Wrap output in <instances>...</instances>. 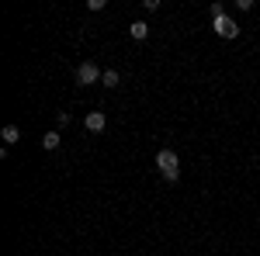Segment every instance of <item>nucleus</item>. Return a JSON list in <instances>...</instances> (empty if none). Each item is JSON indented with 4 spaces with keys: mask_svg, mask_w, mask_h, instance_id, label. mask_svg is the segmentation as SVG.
Masks as SVG:
<instances>
[{
    "mask_svg": "<svg viewBox=\"0 0 260 256\" xmlns=\"http://www.w3.org/2000/svg\"><path fill=\"white\" fill-rule=\"evenodd\" d=\"M236 11H243V14L253 11V0H236Z\"/></svg>",
    "mask_w": 260,
    "mask_h": 256,
    "instance_id": "nucleus-10",
    "label": "nucleus"
},
{
    "mask_svg": "<svg viewBox=\"0 0 260 256\" xmlns=\"http://www.w3.org/2000/svg\"><path fill=\"white\" fill-rule=\"evenodd\" d=\"M215 18H225V4H212V21Z\"/></svg>",
    "mask_w": 260,
    "mask_h": 256,
    "instance_id": "nucleus-9",
    "label": "nucleus"
},
{
    "mask_svg": "<svg viewBox=\"0 0 260 256\" xmlns=\"http://www.w3.org/2000/svg\"><path fill=\"white\" fill-rule=\"evenodd\" d=\"M104 4H108V0H87V7H90V11H104Z\"/></svg>",
    "mask_w": 260,
    "mask_h": 256,
    "instance_id": "nucleus-12",
    "label": "nucleus"
},
{
    "mask_svg": "<svg viewBox=\"0 0 260 256\" xmlns=\"http://www.w3.org/2000/svg\"><path fill=\"white\" fill-rule=\"evenodd\" d=\"M83 128H87V132H94V135L104 132V128H108V115H104V111H90V115L83 118Z\"/></svg>",
    "mask_w": 260,
    "mask_h": 256,
    "instance_id": "nucleus-4",
    "label": "nucleus"
},
{
    "mask_svg": "<svg viewBox=\"0 0 260 256\" xmlns=\"http://www.w3.org/2000/svg\"><path fill=\"white\" fill-rule=\"evenodd\" d=\"M0 138H4V145H14V142H21V128L18 125H4Z\"/></svg>",
    "mask_w": 260,
    "mask_h": 256,
    "instance_id": "nucleus-7",
    "label": "nucleus"
},
{
    "mask_svg": "<svg viewBox=\"0 0 260 256\" xmlns=\"http://www.w3.org/2000/svg\"><path fill=\"white\" fill-rule=\"evenodd\" d=\"M101 83H104V87H108V90H115V87H118V83H121L118 69H104V77H101Z\"/></svg>",
    "mask_w": 260,
    "mask_h": 256,
    "instance_id": "nucleus-8",
    "label": "nucleus"
},
{
    "mask_svg": "<svg viewBox=\"0 0 260 256\" xmlns=\"http://www.w3.org/2000/svg\"><path fill=\"white\" fill-rule=\"evenodd\" d=\"M128 35H132L136 42L149 39V24H146V21H132V24H128Z\"/></svg>",
    "mask_w": 260,
    "mask_h": 256,
    "instance_id": "nucleus-5",
    "label": "nucleus"
},
{
    "mask_svg": "<svg viewBox=\"0 0 260 256\" xmlns=\"http://www.w3.org/2000/svg\"><path fill=\"white\" fill-rule=\"evenodd\" d=\"M212 28H215L219 39H240V24L229 18V14H225V18H215V21H212Z\"/></svg>",
    "mask_w": 260,
    "mask_h": 256,
    "instance_id": "nucleus-3",
    "label": "nucleus"
},
{
    "mask_svg": "<svg viewBox=\"0 0 260 256\" xmlns=\"http://www.w3.org/2000/svg\"><path fill=\"white\" fill-rule=\"evenodd\" d=\"M59 142H62L59 132H45V135H42V149H45V153H56V149H59Z\"/></svg>",
    "mask_w": 260,
    "mask_h": 256,
    "instance_id": "nucleus-6",
    "label": "nucleus"
},
{
    "mask_svg": "<svg viewBox=\"0 0 260 256\" xmlns=\"http://www.w3.org/2000/svg\"><path fill=\"white\" fill-rule=\"evenodd\" d=\"M56 121H59V128H66V125H70V111H59V115H56Z\"/></svg>",
    "mask_w": 260,
    "mask_h": 256,
    "instance_id": "nucleus-11",
    "label": "nucleus"
},
{
    "mask_svg": "<svg viewBox=\"0 0 260 256\" xmlns=\"http://www.w3.org/2000/svg\"><path fill=\"white\" fill-rule=\"evenodd\" d=\"M101 77H104V73H101V66L98 62H80V66H77V73H73V80H77V87H90V83H101Z\"/></svg>",
    "mask_w": 260,
    "mask_h": 256,
    "instance_id": "nucleus-2",
    "label": "nucleus"
},
{
    "mask_svg": "<svg viewBox=\"0 0 260 256\" xmlns=\"http://www.w3.org/2000/svg\"><path fill=\"white\" fill-rule=\"evenodd\" d=\"M156 166H160V173H163L167 184H177L180 180V159H177L174 149H160V153H156Z\"/></svg>",
    "mask_w": 260,
    "mask_h": 256,
    "instance_id": "nucleus-1",
    "label": "nucleus"
}]
</instances>
